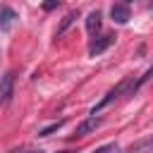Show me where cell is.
<instances>
[{
	"mask_svg": "<svg viewBox=\"0 0 153 153\" xmlns=\"http://www.w3.org/2000/svg\"><path fill=\"white\" fill-rule=\"evenodd\" d=\"M14 22H17V12H14L12 7L2 5V7H0V31H10V29L14 26Z\"/></svg>",
	"mask_w": 153,
	"mask_h": 153,
	"instance_id": "3",
	"label": "cell"
},
{
	"mask_svg": "<svg viewBox=\"0 0 153 153\" xmlns=\"http://www.w3.org/2000/svg\"><path fill=\"white\" fill-rule=\"evenodd\" d=\"M57 5H60V0H48V2H43L45 10H53V7H57Z\"/></svg>",
	"mask_w": 153,
	"mask_h": 153,
	"instance_id": "10",
	"label": "cell"
},
{
	"mask_svg": "<svg viewBox=\"0 0 153 153\" xmlns=\"http://www.w3.org/2000/svg\"><path fill=\"white\" fill-rule=\"evenodd\" d=\"M96 153H117V143H105V146H100Z\"/></svg>",
	"mask_w": 153,
	"mask_h": 153,
	"instance_id": "9",
	"label": "cell"
},
{
	"mask_svg": "<svg viewBox=\"0 0 153 153\" xmlns=\"http://www.w3.org/2000/svg\"><path fill=\"white\" fill-rule=\"evenodd\" d=\"M100 124V120L96 117V115H91L88 120H84L81 124H76V129H74V136L79 139V136H86V134H91V131H96V127Z\"/></svg>",
	"mask_w": 153,
	"mask_h": 153,
	"instance_id": "4",
	"label": "cell"
},
{
	"mask_svg": "<svg viewBox=\"0 0 153 153\" xmlns=\"http://www.w3.org/2000/svg\"><path fill=\"white\" fill-rule=\"evenodd\" d=\"M124 2H131V0H124Z\"/></svg>",
	"mask_w": 153,
	"mask_h": 153,
	"instance_id": "12",
	"label": "cell"
},
{
	"mask_svg": "<svg viewBox=\"0 0 153 153\" xmlns=\"http://www.w3.org/2000/svg\"><path fill=\"white\" fill-rule=\"evenodd\" d=\"M74 19H76V12H69V14H65V17H62V24H60V26H57V31H55V36L60 38V36H62V33H65V31H67L72 24H74Z\"/></svg>",
	"mask_w": 153,
	"mask_h": 153,
	"instance_id": "7",
	"label": "cell"
},
{
	"mask_svg": "<svg viewBox=\"0 0 153 153\" xmlns=\"http://www.w3.org/2000/svg\"><path fill=\"white\" fill-rule=\"evenodd\" d=\"M14 91V72H5L0 79V103H10Z\"/></svg>",
	"mask_w": 153,
	"mask_h": 153,
	"instance_id": "1",
	"label": "cell"
},
{
	"mask_svg": "<svg viewBox=\"0 0 153 153\" xmlns=\"http://www.w3.org/2000/svg\"><path fill=\"white\" fill-rule=\"evenodd\" d=\"M115 43V36H110V33H105V36H98V38H93L91 41V45H88V55H100L103 50H108L110 45Z\"/></svg>",
	"mask_w": 153,
	"mask_h": 153,
	"instance_id": "2",
	"label": "cell"
},
{
	"mask_svg": "<svg viewBox=\"0 0 153 153\" xmlns=\"http://www.w3.org/2000/svg\"><path fill=\"white\" fill-rule=\"evenodd\" d=\"M22 153H43V151H33V148H31V151H22Z\"/></svg>",
	"mask_w": 153,
	"mask_h": 153,
	"instance_id": "11",
	"label": "cell"
},
{
	"mask_svg": "<svg viewBox=\"0 0 153 153\" xmlns=\"http://www.w3.org/2000/svg\"><path fill=\"white\" fill-rule=\"evenodd\" d=\"M110 14H112V22H117V24H124V22L129 19V7H127V5H112Z\"/></svg>",
	"mask_w": 153,
	"mask_h": 153,
	"instance_id": "5",
	"label": "cell"
},
{
	"mask_svg": "<svg viewBox=\"0 0 153 153\" xmlns=\"http://www.w3.org/2000/svg\"><path fill=\"white\" fill-rule=\"evenodd\" d=\"M60 127H62V122H53V124H48L45 129H41V131H38V136H48V134H53V131H57Z\"/></svg>",
	"mask_w": 153,
	"mask_h": 153,
	"instance_id": "8",
	"label": "cell"
},
{
	"mask_svg": "<svg viewBox=\"0 0 153 153\" xmlns=\"http://www.w3.org/2000/svg\"><path fill=\"white\" fill-rule=\"evenodd\" d=\"M86 29H88L91 36L100 31V12H91V14L86 17Z\"/></svg>",
	"mask_w": 153,
	"mask_h": 153,
	"instance_id": "6",
	"label": "cell"
}]
</instances>
